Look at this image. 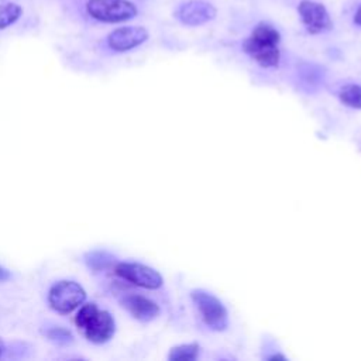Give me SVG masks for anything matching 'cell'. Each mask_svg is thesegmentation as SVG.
I'll list each match as a JSON object with an SVG mask.
<instances>
[{"label": "cell", "mask_w": 361, "mask_h": 361, "mask_svg": "<svg viewBox=\"0 0 361 361\" xmlns=\"http://www.w3.org/2000/svg\"><path fill=\"white\" fill-rule=\"evenodd\" d=\"M190 300L203 322L212 331H224L230 324L228 310L226 305L212 292L197 288L190 290Z\"/></svg>", "instance_id": "obj_3"}, {"label": "cell", "mask_w": 361, "mask_h": 361, "mask_svg": "<svg viewBox=\"0 0 361 361\" xmlns=\"http://www.w3.org/2000/svg\"><path fill=\"white\" fill-rule=\"evenodd\" d=\"M202 347L199 343H182L172 347L168 353L169 361H195L200 357Z\"/></svg>", "instance_id": "obj_11"}, {"label": "cell", "mask_w": 361, "mask_h": 361, "mask_svg": "<svg viewBox=\"0 0 361 361\" xmlns=\"http://www.w3.org/2000/svg\"><path fill=\"white\" fill-rule=\"evenodd\" d=\"M281 32L269 23H258L243 42V51L261 68H276L281 62Z\"/></svg>", "instance_id": "obj_1"}, {"label": "cell", "mask_w": 361, "mask_h": 361, "mask_svg": "<svg viewBox=\"0 0 361 361\" xmlns=\"http://www.w3.org/2000/svg\"><path fill=\"white\" fill-rule=\"evenodd\" d=\"M23 16V7L14 1L0 3V30H6L16 24Z\"/></svg>", "instance_id": "obj_13"}, {"label": "cell", "mask_w": 361, "mask_h": 361, "mask_svg": "<svg viewBox=\"0 0 361 361\" xmlns=\"http://www.w3.org/2000/svg\"><path fill=\"white\" fill-rule=\"evenodd\" d=\"M3 353H4V343H3V340L0 338V357L3 355Z\"/></svg>", "instance_id": "obj_18"}, {"label": "cell", "mask_w": 361, "mask_h": 361, "mask_svg": "<svg viewBox=\"0 0 361 361\" xmlns=\"http://www.w3.org/2000/svg\"><path fill=\"white\" fill-rule=\"evenodd\" d=\"M10 278V272L0 265V281H7Z\"/></svg>", "instance_id": "obj_17"}, {"label": "cell", "mask_w": 361, "mask_h": 361, "mask_svg": "<svg viewBox=\"0 0 361 361\" xmlns=\"http://www.w3.org/2000/svg\"><path fill=\"white\" fill-rule=\"evenodd\" d=\"M86 300V290L80 283L71 279H61L55 282L48 292V303L52 310L68 314L79 309Z\"/></svg>", "instance_id": "obj_5"}, {"label": "cell", "mask_w": 361, "mask_h": 361, "mask_svg": "<svg viewBox=\"0 0 361 361\" xmlns=\"http://www.w3.org/2000/svg\"><path fill=\"white\" fill-rule=\"evenodd\" d=\"M298 14L306 31L317 35L333 28V21L324 4L313 0H302L298 4Z\"/></svg>", "instance_id": "obj_7"}, {"label": "cell", "mask_w": 361, "mask_h": 361, "mask_svg": "<svg viewBox=\"0 0 361 361\" xmlns=\"http://www.w3.org/2000/svg\"><path fill=\"white\" fill-rule=\"evenodd\" d=\"M353 23H354L357 27L361 28V3L358 4V7H357V10H355V13H354V16H353Z\"/></svg>", "instance_id": "obj_16"}, {"label": "cell", "mask_w": 361, "mask_h": 361, "mask_svg": "<svg viewBox=\"0 0 361 361\" xmlns=\"http://www.w3.org/2000/svg\"><path fill=\"white\" fill-rule=\"evenodd\" d=\"M114 274L135 286L149 290L159 289L164 285L162 275L155 268L141 262H118L114 267Z\"/></svg>", "instance_id": "obj_6"}, {"label": "cell", "mask_w": 361, "mask_h": 361, "mask_svg": "<svg viewBox=\"0 0 361 361\" xmlns=\"http://www.w3.org/2000/svg\"><path fill=\"white\" fill-rule=\"evenodd\" d=\"M338 100L355 110H361V85L360 83H345L338 89Z\"/></svg>", "instance_id": "obj_12"}, {"label": "cell", "mask_w": 361, "mask_h": 361, "mask_svg": "<svg viewBox=\"0 0 361 361\" xmlns=\"http://www.w3.org/2000/svg\"><path fill=\"white\" fill-rule=\"evenodd\" d=\"M86 14L104 24L126 23L137 17L138 7L130 0H86Z\"/></svg>", "instance_id": "obj_4"}, {"label": "cell", "mask_w": 361, "mask_h": 361, "mask_svg": "<svg viewBox=\"0 0 361 361\" xmlns=\"http://www.w3.org/2000/svg\"><path fill=\"white\" fill-rule=\"evenodd\" d=\"M217 16V8L207 1L203 0H188L178 6L173 13V17L186 27H199Z\"/></svg>", "instance_id": "obj_9"}, {"label": "cell", "mask_w": 361, "mask_h": 361, "mask_svg": "<svg viewBox=\"0 0 361 361\" xmlns=\"http://www.w3.org/2000/svg\"><path fill=\"white\" fill-rule=\"evenodd\" d=\"M75 324L82 334L94 344H104L110 341L116 333V322L111 313L100 309L93 302L79 306L75 316Z\"/></svg>", "instance_id": "obj_2"}, {"label": "cell", "mask_w": 361, "mask_h": 361, "mask_svg": "<svg viewBox=\"0 0 361 361\" xmlns=\"http://www.w3.org/2000/svg\"><path fill=\"white\" fill-rule=\"evenodd\" d=\"M47 336L51 341H55L58 344H68L72 341V333L66 330L65 327H52L47 331Z\"/></svg>", "instance_id": "obj_14"}, {"label": "cell", "mask_w": 361, "mask_h": 361, "mask_svg": "<svg viewBox=\"0 0 361 361\" xmlns=\"http://www.w3.org/2000/svg\"><path fill=\"white\" fill-rule=\"evenodd\" d=\"M149 38V32L141 25H123L110 31L106 37V45L114 52H128L138 48Z\"/></svg>", "instance_id": "obj_8"}, {"label": "cell", "mask_w": 361, "mask_h": 361, "mask_svg": "<svg viewBox=\"0 0 361 361\" xmlns=\"http://www.w3.org/2000/svg\"><path fill=\"white\" fill-rule=\"evenodd\" d=\"M106 255H107V252H104V251H92V252L86 254V262L89 267H92L94 269L104 268L106 262H107Z\"/></svg>", "instance_id": "obj_15"}, {"label": "cell", "mask_w": 361, "mask_h": 361, "mask_svg": "<svg viewBox=\"0 0 361 361\" xmlns=\"http://www.w3.org/2000/svg\"><path fill=\"white\" fill-rule=\"evenodd\" d=\"M121 306L138 322L147 323L157 319L161 313L158 303L140 293H128L121 299Z\"/></svg>", "instance_id": "obj_10"}]
</instances>
